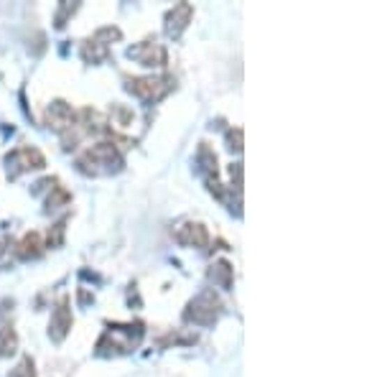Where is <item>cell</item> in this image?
<instances>
[{
  "label": "cell",
  "instance_id": "16",
  "mask_svg": "<svg viewBox=\"0 0 382 377\" xmlns=\"http://www.w3.org/2000/svg\"><path fill=\"white\" fill-rule=\"evenodd\" d=\"M18 352V334L10 324H0V357H13Z\"/></svg>",
  "mask_w": 382,
  "mask_h": 377
},
{
  "label": "cell",
  "instance_id": "6",
  "mask_svg": "<svg viewBox=\"0 0 382 377\" xmlns=\"http://www.w3.org/2000/svg\"><path fill=\"white\" fill-rule=\"evenodd\" d=\"M6 166H8V176L18 178L21 174H29V171H41L46 166L44 153L33 146H21V148L10 151L6 155Z\"/></svg>",
  "mask_w": 382,
  "mask_h": 377
},
{
  "label": "cell",
  "instance_id": "18",
  "mask_svg": "<svg viewBox=\"0 0 382 377\" xmlns=\"http://www.w3.org/2000/svg\"><path fill=\"white\" fill-rule=\"evenodd\" d=\"M132 110L130 107H125V105H112V120H115V125H120V128H128L132 123Z\"/></svg>",
  "mask_w": 382,
  "mask_h": 377
},
{
  "label": "cell",
  "instance_id": "9",
  "mask_svg": "<svg viewBox=\"0 0 382 377\" xmlns=\"http://www.w3.org/2000/svg\"><path fill=\"white\" fill-rule=\"evenodd\" d=\"M46 125L52 128V130H56V133H64V130H69V128L74 125V110L72 105H66L64 100H54L49 107H46Z\"/></svg>",
  "mask_w": 382,
  "mask_h": 377
},
{
  "label": "cell",
  "instance_id": "5",
  "mask_svg": "<svg viewBox=\"0 0 382 377\" xmlns=\"http://www.w3.org/2000/svg\"><path fill=\"white\" fill-rule=\"evenodd\" d=\"M123 33L115 26H105V29H97L92 36L82 44V59L87 64H100L110 56V44L112 41H120Z\"/></svg>",
  "mask_w": 382,
  "mask_h": 377
},
{
  "label": "cell",
  "instance_id": "3",
  "mask_svg": "<svg viewBox=\"0 0 382 377\" xmlns=\"http://www.w3.org/2000/svg\"><path fill=\"white\" fill-rule=\"evenodd\" d=\"M176 87L171 75H148V77H125V89L140 102L153 105Z\"/></svg>",
  "mask_w": 382,
  "mask_h": 377
},
{
  "label": "cell",
  "instance_id": "14",
  "mask_svg": "<svg viewBox=\"0 0 382 377\" xmlns=\"http://www.w3.org/2000/svg\"><path fill=\"white\" fill-rule=\"evenodd\" d=\"M41 252H44V240H41L38 232H26V235L21 237V243L15 245V255L23 260H33L38 258Z\"/></svg>",
  "mask_w": 382,
  "mask_h": 377
},
{
  "label": "cell",
  "instance_id": "13",
  "mask_svg": "<svg viewBox=\"0 0 382 377\" xmlns=\"http://www.w3.org/2000/svg\"><path fill=\"white\" fill-rule=\"evenodd\" d=\"M209 281L217 286V288H224L229 291L232 288V283H235V268L229 266L227 260H217V263H212V268H209Z\"/></svg>",
  "mask_w": 382,
  "mask_h": 377
},
{
  "label": "cell",
  "instance_id": "1",
  "mask_svg": "<svg viewBox=\"0 0 382 377\" xmlns=\"http://www.w3.org/2000/svg\"><path fill=\"white\" fill-rule=\"evenodd\" d=\"M143 324L140 321H128V324H107L105 334L97 341V355H128L143 341Z\"/></svg>",
  "mask_w": 382,
  "mask_h": 377
},
{
  "label": "cell",
  "instance_id": "8",
  "mask_svg": "<svg viewBox=\"0 0 382 377\" xmlns=\"http://www.w3.org/2000/svg\"><path fill=\"white\" fill-rule=\"evenodd\" d=\"M72 324H74V316H72V309H69V296H59V301H56V306H54L52 311V321H49V337L59 344V341L66 339Z\"/></svg>",
  "mask_w": 382,
  "mask_h": 377
},
{
  "label": "cell",
  "instance_id": "22",
  "mask_svg": "<svg viewBox=\"0 0 382 377\" xmlns=\"http://www.w3.org/2000/svg\"><path fill=\"white\" fill-rule=\"evenodd\" d=\"M229 176H232V192H243V163H232V169H229Z\"/></svg>",
  "mask_w": 382,
  "mask_h": 377
},
{
  "label": "cell",
  "instance_id": "17",
  "mask_svg": "<svg viewBox=\"0 0 382 377\" xmlns=\"http://www.w3.org/2000/svg\"><path fill=\"white\" fill-rule=\"evenodd\" d=\"M69 201H72V194L66 192L61 184H56V181H54L52 194H49V199H46V207H49V209H61V207H66Z\"/></svg>",
  "mask_w": 382,
  "mask_h": 377
},
{
  "label": "cell",
  "instance_id": "19",
  "mask_svg": "<svg viewBox=\"0 0 382 377\" xmlns=\"http://www.w3.org/2000/svg\"><path fill=\"white\" fill-rule=\"evenodd\" d=\"M8 377H36V364H33V360H31V357H23L21 362H18L13 370H10V375H8Z\"/></svg>",
  "mask_w": 382,
  "mask_h": 377
},
{
  "label": "cell",
  "instance_id": "21",
  "mask_svg": "<svg viewBox=\"0 0 382 377\" xmlns=\"http://www.w3.org/2000/svg\"><path fill=\"white\" fill-rule=\"evenodd\" d=\"M77 3H64V6L59 8V13H56V18H54V23H56V29H64L66 26V18H69V15L74 13V10H77Z\"/></svg>",
  "mask_w": 382,
  "mask_h": 377
},
{
  "label": "cell",
  "instance_id": "11",
  "mask_svg": "<svg viewBox=\"0 0 382 377\" xmlns=\"http://www.w3.org/2000/svg\"><path fill=\"white\" fill-rule=\"evenodd\" d=\"M191 18H194V6H191V3H176V6L166 13V33H169L171 38H178L189 29Z\"/></svg>",
  "mask_w": 382,
  "mask_h": 377
},
{
  "label": "cell",
  "instance_id": "20",
  "mask_svg": "<svg viewBox=\"0 0 382 377\" xmlns=\"http://www.w3.org/2000/svg\"><path fill=\"white\" fill-rule=\"evenodd\" d=\"M227 148L240 153L243 151V128H229L227 130Z\"/></svg>",
  "mask_w": 382,
  "mask_h": 377
},
{
  "label": "cell",
  "instance_id": "23",
  "mask_svg": "<svg viewBox=\"0 0 382 377\" xmlns=\"http://www.w3.org/2000/svg\"><path fill=\"white\" fill-rule=\"evenodd\" d=\"M64 229H66V220H61V222L54 224V229H49V247H56V245H61Z\"/></svg>",
  "mask_w": 382,
  "mask_h": 377
},
{
  "label": "cell",
  "instance_id": "12",
  "mask_svg": "<svg viewBox=\"0 0 382 377\" xmlns=\"http://www.w3.org/2000/svg\"><path fill=\"white\" fill-rule=\"evenodd\" d=\"M176 243L186 245V247H206L209 232L201 222H184L176 229Z\"/></svg>",
  "mask_w": 382,
  "mask_h": 377
},
{
  "label": "cell",
  "instance_id": "15",
  "mask_svg": "<svg viewBox=\"0 0 382 377\" xmlns=\"http://www.w3.org/2000/svg\"><path fill=\"white\" fill-rule=\"evenodd\" d=\"M197 163L204 171L206 181H220V169H217V153H214L206 143H199L197 151Z\"/></svg>",
  "mask_w": 382,
  "mask_h": 377
},
{
  "label": "cell",
  "instance_id": "7",
  "mask_svg": "<svg viewBox=\"0 0 382 377\" xmlns=\"http://www.w3.org/2000/svg\"><path fill=\"white\" fill-rule=\"evenodd\" d=\"M128 56H130L132 61H138L140 67H148V69H163L169 64L166 46L158 44L155 38H146V41L130 46V49H128Z\"/></svg>",
  "mask_w": 382,
  "mask_h": 377
},
{
  "label": "cell",
  "instance_id": "4",
  "mask_svg": "<svg viewBox=\"0 0 382 377\" xmlns=\"http://www.w3.org/2000/svg\"><path fill=\"white\" fill-rule=\"evenodd\" d=\"M222 298L214 293V288L201 291L199 296H194L184 309V321L197 326H212L217 318L222 316Z\"/></svg>",
  "mask_w": 382,
  "mask_h": 377
},
{
  "label": "cell",
  "instance_id": "2",
  "mask_svg": "<svg viewBox=\"0 0 382 377\" xmlns=\"http://www.w3.org/2000/svg\"><path fill=\"white\" fill-rule=\"evenodd\" d=\"M77 166H79L82 174H89V176L112 174V171L123 169V153L112 143H97L77 158Z\"/></svg>",
  "mask_w": 382,
  "mask_h": 377
},
{
  "label": "cell",
  "instance_id": "10",
  "mask_svg": "<svg viewBox=\"0 0 382 377\" xmlns=\"http://www.w3.org/2000/svg\"><path fill=\"white\" fill-rule=\"evenodd\" d=\"M74 125L79 128L82 135H102L107 133V118L102 112H97L95 107H82L74 115Z\"/></svg>",
  "mask_w": 382,
  "mask_h": 377
}]
</instances>
